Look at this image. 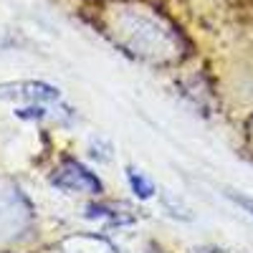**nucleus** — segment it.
Wrapping results in <instances>:
<instances>
[{
	"instance_id": "2",
	"label": "nucleus",
	"mask_w": 253,
	"mask_h": 253,
	"mask_svg": "<svg viewBox=\"0 0 253 253\" xmlns=\"http://www.w3.org/2000/svg\"><path fill=\"white\" fill-rule=\"evenodd\" d=\"M126 180H129V185H132V190L142 198V200H147V198H152L155 195V185L147 180L142 172H137L134 167H126Z\"/></svg>"
},
{
	"instance_id": "1",
	"label": "nucleus",
	"mask_w": 253,
	"mask_h": 253,
	"mask_svg": "<svg viewBox=\"0 0 253 253\" xmlns=\"http://www.w3.org/2000/svg\"><path fill=\"white\" fill-rule=\"evenodd\" d=\"M51 182L61 190H66V193H89V195H99L104 185L101 180L89 172L86 167L76 160H63L61 167L56 170V175L51 177Z\"/></svg>"
},
{
	"instance_id": "3",
	"label": "nucleus",
	"mask_w": 253,
	"mask_h": 253,
	"mask_svg": "<svg viewBox=\"0 0 253 253\" xmlns=\"http://www.w3.org/2000/svg\"><path fill=\"white\" fill-rule=\"evenodd\" d=\"M236 203H241V205L248 210V213L253 215V200H248V198H236Z\"/></svg>"
}]
</instances>
